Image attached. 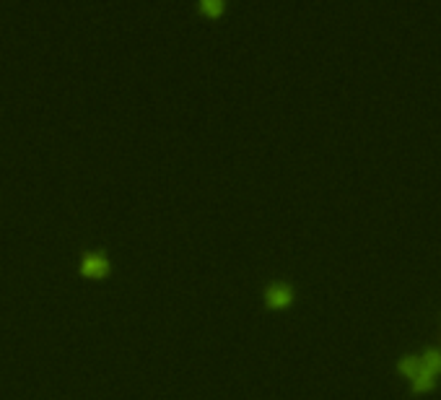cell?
Masks as SVG:
<instances>
[{"label":"cell","instance_id":"6da1fadb","mask_svg":"<svg viewBox=\"0 0 441 400\" xmlns=\"http://www.w3.org/2000/svg\"><path fill=\"white\" fill-rule=\"evenodd\" d=\"M418 371L410 379V395H431L441 379V349L428 346L418 354Z\"/></svg>","mask_w":441,"mask_h":400},{"label":"cell","instance_id":"7a4b0ae2","mask_svg":"<svg viewBox=\"0 0 441 400\" xmlns=\"http://www.w3.org/2000/svg\"><path fill=\"white\" fill-rule=\"evenodd\" d=\"M293 286L291 284H285V281H273L268 289H265V301H268V307L273 309H283L288 307L293 301Z\"/></svg>","mask_w":441,"mask_h":400},{"label":"cell","instance_id":"3957f363","mask_svg":"<svg viewBox=\"0 0 441 400\" xmlns=\"http://www.w3.org/2000/svg\"><path fill=\"white\" fill-rule=\"evenodd\" d=\"M81 271L86 276H104L109 271V260L101 252H86L83 260H81Z\"/></svg>","mask_w":441,"mask_h":400},{"label":"cell","instance_id":"277c9868","mask_svg":"<svg viewBox=\"0 0 441 400\" xmlns=\"http://www.w3.org/2000/svg\"><path fill=\"white\" fill-rule=\"evenodd\" d=\"M418 354H402V356L397 359V364H395V369H397V374L402 379H407V382H410V379L415 377V371H418Z\"/></svg>","mask_w":441,"mask_h":400},{"label":"cell","instance_id":"5b68a950","mask_svg":"<svg viewBox=\"0 0 441 400\" xmlns=\"http://www.w3.org/2000/svg\"><path fill=\"white\" fill-rule=\"evenodd\" d=\"M203 11H220V3H203Z\"/></svg>","mask_w":441,"mask_h":400},{"label":"cell","instance_id":"8992f818","mask_svg":"<svg viewBox=\"0 0 441 400\" xmlns=\"http://www.w3.org/2000/svg\"><path fill=\"white\" fill-rule=\"evenodd\" d=\"M439 338H441V333H439Z\"/></svg>","mask_w":441,"mask_h":400}]
</instances>
